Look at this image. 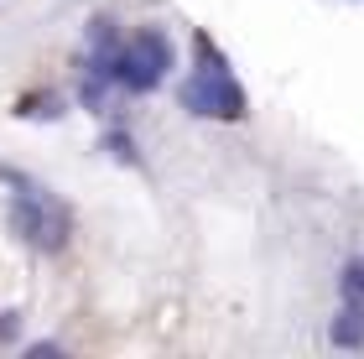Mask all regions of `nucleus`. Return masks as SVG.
<instances>
[{
  "label": "nucleus",
  "instance_id": "nucleus-5",
  "mask_svg": "<svg viewBox=\"0 0 364 359\" xmlns=\"http://www.w3.org/2000/svg\"><path fill=\"white\" fill-rule=\"evenodd\" d=\"M343 302H364V260L343 266Z\"/></svg>",
  "mask_w": 364,
  "mask_h": 359
},
{
  "label": "nucleus",
  "instance_id": "nucleus-1",
  "mask_svg": "<svg viewBox=\"0 0 364 359\" xmlns=\"http://www.w3.org/2000/svg\"><path fill=\"white\" fill-rule=\"evenodd\" d=\"M198 53H203V63L182 78V89H177V100L188 115L198 120H245L250 115V100H245V89H240V78L229 73V63L213 53L208 42H198Z\"/></svg>",
  "mask_w": 364,
  "mask_h": 359
},
{
  "label": "nucleus",
  "instance_id": "nucleus-3",
  "mask_svg": "<svg viewBox=\"0 0 364 359\" xmlns=\"http://www.w3.org/2000/svg\"><path fill=\"white\" fill-rule=\"evenodd\" d=\"M167 68H172V42H167V31H141V37H130L125 47H114V63H109L114 84L130 89V94L156 89L161 78H167Z\"/></svg>",
  "mask_w": 364,
  "mask_h": 359
},
{
  "label": "nucleus",
  "instance_id": "nucleus-4",
  "mask_svg": "<svg viewBox=\"0 0 364 359\" xmlns=\"http://www.w3.org/2000/svg\"><path fill=\"white\" fill-rule=\"evenodd\" d=\"M58 105H63L58 94H21L16 115H21V120H26V115H37V120H42V115H58Z\"/></svg>",
  "mask_w": 364,
  "mask_h": 359
},
{
  "label": "nucleus",
  "instance_id": "nucleus-2",
  "mask_svg": "<svg viewBox=\"0 0 364 359\" xmlns=\"http://www.w3.org/2000/svg\"><path fill=\"white\" fill-rule=\"evenodd\" d=\"M0 177L11 183V230L26 245H37V250H63V245H68V208L42 183H31V177L11 172V167Z\"/></svg>",
  "mask_w": 364,
  "mask_h": 359
}]
</instances>
